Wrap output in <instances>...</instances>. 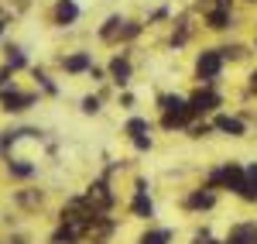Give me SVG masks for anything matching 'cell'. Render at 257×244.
<instances>
[{
  "instance_id": "obj_1",
  "label": "cell",
  "mask_w": 257,
  "mask_h": 244,
  "mask_svg": "<svg viewBox=\"0 0 257 244\" xmlns=\"http://www.w3.org/2000/svg\"><path fill=\"white\" fill-rule=\"evenodd\" d=\"M247 11L240 7V0H213L209 4V11H202L199 14V24H202V31L206 35H213V38H233L240 28L247 24Z\"/></svg>"
},
{
  "instance_id": "obj_2",
  "label": "cell",
  "mask_w": 257,
  "mask_h": 244,
  "mask_svg": "<svg viewBox=\"0 0 257 244\" xmlns=\"http://www.w3.org/2000/svg\"><path fill=\"white\" fill-rule=\"evenodd\" d=\"M226 72H230V65H226V59H223L216 41L196 45V52L189 59V83L192 86H223L226 83Z\"/></svg>"
},
{
  "instance_id": "obj_3",
  "label": "cell",
  "mask_w": 257,
  "mask_h": 244,
  "mask_svg": "<svg viewBox=\"0 0 257 244\" xmlns=\"http://www.w3.org/2000/svg\"><path fill=\"white\" fill-rule=\"evenodd\" d=\"M202 183H209L213 189H219L223 196L240 200L243 189H247V169H243L240 158H219V162L202 169Z\"/></svg>"
},
{
  "instance_id": "obj_4",
  "label": "cell",
  "mask_w": 257,
  "mask_h": 244,
  "mask_svg": "<svg viewBox=\"0 0 257 244\" xmlns=\"http://www.w3.org/2000/svg\"><path fill=\"white\" fill-rule=\"evenodd\" d=\"M127 217L138 220V224H155L158 220V203H155V193H151V179L144 172H131V189H127Z\"/></svg>"
},
{
  "instance_id": "obj_5",
  "label": "cell",
  "mask_w": 257,
  "mask_h": 244,
  "mask_svg": "<svg viewBox=\"0 0 257 244\" xmlns=\"http://www.w3.org/2000/svg\"><path fill=\"white\" fill-rule=\"evenodd\" d=\"M199 35H202L199 18L189 11V7H182V11H175L172 24L165 28V48L178 55V52H185V48H196V45H199Z\"/></svg>"
},
{
  "instance_id": "obj_6",
  "label": "cell",
  "mask_w": 257,
  "mask_h": 244,
  "mask_svg": "<svg viewBox=\"0 0 257 244\" xmlns=\"http://www.w3.org/2000/svg\"><path fill=\"white\" fill-rule=\"evenodd\" d=\"M41 93L35 86H24V83H14V86H7V90H0V114L4 117H11V121H24L35 107H41Z\"/></svg>"
},
{
  "instance_id": "obj_7",
  "label": "cell",
  "mask_w": 257,
  "mask_h": 244,
  "mask_svg": "<svg viewBox=\"0 0 257 244\" xmlns=\"http://www.w3.org/2000/svg\"><path fill=\"white\" fill-rule=\"evenodd\" d=\"M96 52L93 48H86V45H72V48H59L55 55H52V69L59 72V76H69V79H86V72L96 65Z\"/></svg>"
},
{
  "instance_id": "obj_8",
  "label": "cell",
  "mask_w": 257,
  "mask_h": 244,
  "mask_svg": "<svg viewBox=\"0 0 257 244\" xmlns=\"http://www.w3.org/2000/svg\"><path fill=\"white\" fill-rule=\"evenodd\" d=\"M82 196H86V203L96 210L99 217H113L120 206V193H117V179H106L103 172H96L89 183L79 189Z\"/></svg>"
},
{
  "instance_id": "obj_9",
  "label": "cell",
  "mask_w": 257,
  "mask_h": 244,
  "mask_svg": "<svg viewBox=\"0 0 257 244\" xmlns=\"http://www.w3.org/2000/svg\"><path fill=\"white\" fill-rule=\"evenodd\" d=\"M219 203H223V193L213 189L209 183H202V179L192 183L189 189H182V196H178V210L189 213V217H206V213L219 210Z\"/></svg>"
},
{
  "instance_id": "obj_10",
  "label": "cell",
  "mask_w": 257,
  "mask_h": 244,
  "mask_svg": "<svg viewBox=\"0 0 257 244\" xmlns=\"http://www.w3.org/2000/svg\"><path fill=\"white\" fill-rule=\"evenodd\" d=\"M106 76H110V86L113 90H134V79H138V48H113L106 55Z\"/></svg>"
},
{
  "instance_id": "obj_11",
  "label": "cell",
  "mask_w": 257,
  "mask_h": 244,
  "mask_svg": "<svg viewBox=\"0 0 257 244\" xmlns=\"http://www.w3.org/2000/svg\"><path fill=\"white\" fill-rule=\"evenodd\" d=\"M185 97H189V107H192L196 117H216L219 110L230 107L226 86H192Z\"/></svg>"
},
{
  "instance_id": "obj_12",
  "label": "cell",
  "mask_w": 257,
  "mask_h": 244,
  "mask_svg": "<svg viewBox=\"0 0 257 244\" xmlns=\"http://www.w3.org/2000/svg\"><path fill=\"white\" fill-rule=\"evenodd\" d=\"M11 206H14L18 213H24V217H38V213L48 210V189L38 186V183L14 186V189H11Z\"/></svg>"
},
{
  "instance_id": "obj_13",
  "label": "cell",
  "mask_w": 257,
  "mask_h": 244,
  "mask_svg": "<svg viewBox=\"0 0 257 244\" xmlns=\"http://www.w3.org/2000/svg\"><path fill=\"white\" fill-rule=\"evenodd\" d=\"M82 4L79 0H52L45 11V24L55 31H76V24L82 21Z\"/></svg>"
},
{
  "instance_id": "obj_14",
  "label": "cell",
  "mask_w": 257,
  "mask_h": 244,
  "mask_svg": "<svg viewBox=\"0 0 257 244\" xmlns=\"http://www.w3.org/2000/svg\"><path fill=\"white\" fill-rule=\"evenodd\" d=\"M209 121H213V131H216V138H230V141H247V138L254 134V127L247 124V117L240 114L237 107H233V110H230V107H226V110H219L216 117H209Z\"/></svg>"
},
{
  "instance_id": "obj_15",
  "label": "cell",
  "mask_w": 257,
  "mask_h": 244,
  "mask_svg": "<svg viewBox=\"0 0 257 244\" xmlns=\"http://www.w3.org/2000/svg\"><path fill=\"white\" fill-rule=\"evenodd\" d=\"M0 172H4L7 186H31L41 179V162L28 158V155H11V158H4Z\"/></svg>"
},
{
  "instance_id": "obj_16",
  "label": "cell",
  "mask_w": 257,
  "mask_h": 244,
  "mask_svg": "<svg viewBox=\"0 0 257 244\" xmlns=\"http://www.w3.org/2000/svg\"><path fill=\"white\" fill-rule=\"evenodd\" d=\"M28 79H31V86L41 93V100H62V93H65V86H62L59 72H55L48 62H31Z\"/></svg>"
},
{
  "instance_id": "obj_17",
  "label": "cell",
  "mask_w": 257,
  "mask_h": 244,
  "mask_svg": "<svg viewBox=\"0 0 257 244\" xmlns=\"http://www.w3.org/2000/svg\"><path fill=\"white\" fill-rule=\"evenodd\" d=\"M123 24H127V14L123 11H110V14H103L96 24V31H93V38H96V45H103V48H120V35H123Z\"/></svg>"
},
{
  "instance_id": "obj_18",
  "label": "cell",
  "mask_w": 257,
  "mask_h": 244,
  "mask_svg": "<svg viewBox=\"0 0 257 244\" xmlns=\"http://www.w3.org/2000/svg\"><path fill=\"white\" fill-rule=\"evenodd\" d=\"M0 65H7L14 76H28V69H31V52H28V45H21L18 38H7L0 45Z\"/></svg>"
},
{
  "instance_id": "obj_19",
  "label": "cell",
  "mask_w": 257,
  "mask_h": 244,
  "mask_svg": "<svg viewBox=\"0 0 257 244\" xmlns=\"http://www.w3.org/2000/svg\"><path fill=\"white\" fill-rule=\"evenodd\" d=\"M219 52H223V59H226V65L230 69H237V65H250L254 62V48H250V41L240 38V35H233V38H219Z\"/></svg>"
},
{
  "instance_id": "obj_20",
  "label": "cell",
  "mask_w": 257,
  "mask_h": 244,
  "mask_svg": "<svg viewBox=\"0 0 257 244\" xmlns=\"http://www.w3.org/2000/svg\"><path fill=\"white\" fill-rule=\"evenodd\" d=\"M144 134H158V127H155V117H148V114H123V121H120V138L131 144L144 138Z\"/></svg>"
},
{
  "instance_id": "obj_21",
  "label": "cell",
  "mask_w": 257,
  "mask_h": 244,
  "mask_svg": "<svg viewBox=\"0 0 257 244\" xmlns=\"http://www.w3.org/2000/svg\"><path fill=\"white\" fill-rule=\"evenodd\" d=\"M89 227L86 224H72V220H55V227L48 230L45 244H86Z\"/></svg>"
},
{
  "instance_id": "obj_22",
  "label": "cell",
  "mask_w": 257,
  "mask_h": 244,
  "mask_svg": "<svg viewBox=\"0 0 257 244\" xmlns=\"http://www.w3.org/2000/svg\"><path fill=\"white\" fill-rule=\"evenodd\" d=\"M141 18H144V24H148V31H161V28H168L172 18H175V4H172V0H161V4H155V7H148Z\"/></svg>"
},
{
  "instance_id": "obj_23",
  "label": "cell",
  "mask_w": 257,
  "mask_h": 244,
  "mask_svg": "<svg viewBox=\"0 0 257 244\" xmlns=\"http://www.w3.org/2000/svg\"><path fill=\"white\" fill-rule=\"evenodd\" d=\"M257 234V217H243V220H233L230 230L223 234V244H254Z\"/></svg>"
},
{
  "instance_id": "obj_24",
  "label": "cell",
  "mask_w": 257,
  "mask_h": 244,
  "mask_svg": "<svg viewBox=\"0 0 257 244\" xmlns=\"http://www.w3.org/2000/svg\"><path fill=\"white\" fill-rule=\"evenodd\" d=\"M134 244H175V227L158 224V220L155 224H144Z\"/></svg>"
},
{
  "instance_id": "obj_25",
  "label": "cell",
  "mask_w": 257,
  "mask_h": 244,
  "mask_svg": "<svg viewBox=\"0 0 257 244\" xmlns=\"http://www.w3.org/2000/svg\"><path fill=\"white\" fill-rule=\"evenodd\" d=\"M106 107L110 103L99 97V90H89V93H82L79 100H76V110H79V117H89V121H96L106 114Z\"/></svg>"
},
{
  "instance_id": "obj_26",
  "label": "cell",
  "mask_w": 257,
  "mask_h": 244,
  "mask_svg": "<svg viewBox=\"0 0 257 244\" xmlns=\"http://www.w3.org/2000/svg\"><path fill=\"white\" fill-rule=\"evenodd\" d=\"M189 107V97L178 93V90H158L155 93V114H165V110H182Z\"/></svg>"
},
{
  "instance_id": "obj_27",
  "label": "cell",
  "mask_w": 257,
  "mask_h": 244,
  "mask_svg": "<svg viewBox=\"0 0 257 244\" xmlns=\"http://www.w3.org/2000/svg\"><path fill=\"white\" fill-rule=\"evenodd\" d=\"M185 141H209V138H216V131H213V121L209 117H196V121L185 127V134H182Z\"/></svg>"
},
{
  "instance_id": "obj_28",
  "label": "cell",
  "mask_w": 257,
  "mask_h": 244,
  "mask_svg": "<svg viewBox=\"0 0 257 244\" xmlns=\"http://www.w3.org/2000/svg\"><path fill=\"white\" fill-rule=\"evenodd\" d=\"M243 169H247V189H243L240 203L243 206H257V158L254 162H243Z\"/></svg>"
},
{
  "instance_id": "obj_29",
  "label": "cell",
  "mask_w": 257,
  "mask_h": 244,
  "mask_svg": "<svg viewBox=\"0 0 257 244\" xmlns=\"http://www.w3.org/2000/svg\"><path fill=\"white\" fill-rule=\"evenodd\" d=\"M113 107H117L120 114H138L141 110V97L134 93V90H120L117 100H113Z\"/></svg>"
},
{
  "instance_id": "obj_30",
  "label": "cell",
  "mask_w": 257,
  "mask_h": 244,
  "mask_svg": "<svg viewBox=\"0 0 257 244\" xmlns=\"http://www.w3.org/2000/svg\"><path fill=\"white\" fill-rule=\"evenodd\" d=\"M243 103H257V59L243 72Z\"/></svg>"
},
{
  "instance_id": "obj_31",
  "label": "cell",
  "mask_w": 257,
  "mask_h": 244,
  "mask_svg": "<svg viewBox=\"0 0 257 244\" xmlns=\"http://www.w3.org/2000/svg\"><path fill=\"white\" fill-rule=\"evenodd\" d=\"M189 244H223V237H216L209 224H199L196 230L189 234Z\"/></svg>"
},
{
  "instance_id": "obj_32",
  "label": "cell",
  "mask_w": 257,
  "mask_h": 244,
  "mask_svg": "<svg viewBox=\"0 0 257 244\" xmlns=\"http://www.w3.org/2000/svg\"><path fill=\"white\" fill-rule=\"evenodd\" d=\"M86 83H89V90H99V86H106V83H110V76H106V65H103V62H96V65L86 72Z\"/></svg>"
},
{
  "instance_id": "obj_33",
  "label": "cell",
  "mask_w": 257,
  "mask_h": 244,
  "mask_svg": "<svg viewBox=\"0 0 257 244\" xmlns=\"http://www.w3.org/2000/svg\"><path fill=\"white\" fill-rule=\"evenodd\" d=\"M18 14H14V11H7V14H4V18H0V45H4V41L7 38H14V24H18Z\"/></svg>"
},
{
  "instance_id": "obj_34",
  "label": "cell",
  "mask_w": 257,
  "mask_h": 244,
  "mask_svg": "<svg viewBox=\"0 0 257 244\" xmlns=\"http://www.w3.org/2000/svg\"><path fill=\"white\" fill-rule=\"evenodd\" d=\"M18 83V76L7 69V65H0V90H7V86H14Z\"/></svg>"
},
{
  "instance_id": "obj_35",
  "label": "cell",
  "mask_w": 257,
  "mask_h": 244,
  "mask_svg": "<svg viewBox=\"0 0 257 244\" xmlns=\"http://www.w3.org/2000/svg\"><path fill=\"white\" fill-rule=\"evenodd\" d=\"M4 244H31V241H28V234H18V230H11V234L4 237Z\"/></svg>"
},
{
  "instance_id": "obj_36",
  "label": "cell",
  "mask_w": 257,
  "mask_h": 244,
  "mask_svg": "<svg viewBox=\"0 0 257 244\" xmlns=\"http://www.w3.org/2000/svg\"><path fill=\"white\" fill-rule=\"evenodd\" d=\"M240 7H243V11L250 14V11H257V0H240Z\"/></svg>"
},
{
  "instance_id": "obj_37",
  "label": "cell",
  "mask_w": 257,
  "mask_h": 244,
  "mask_svg": "<svg viewBox=\"0 0 257 244\" xmlns=\"http://www.w3.org/2000/svg\"><path fill=\"white\" fill-rule=\"evenodd\" d=\"M247 41H250V48H254V59H257V31H250V38H247Z\"/></svg>"
},
{
  "instance_id": "obj_38",
  "label": "cell",
  "mask_w": 257,
  "mask_h": 244,
  "mask_svg": "<svg viewBox=\"0 0 257 244\" xmlns=\"http://www.w3.org/2000/svg\"><path fill=\"white\" fill-rule=\"evenodd\" d=\"M7 11H11V7H7V0H0V18H4Z\"/></svg>"
},
{
  "instance_id": "obj_39",
  "label": "cell",
  "mask_w": 257,
  "mask_h": 244,
  "mask_svg": "<svg viewBox=\"0 0 257 244\" xmlns=\"http://www.w3.org/2000/svg\"><path fill=\"white\" fill-rule=\"evenodd\" d=\"M254 244H257V234H254Z\"/></svg>"
},
{
  "instance_id": "obj_40",
  "label": "cell",
  "mask_w": 257,
  "mask_h": 244,
  "mask_svg": "<svg viewBox=\"0 0 257 244\" xmlns=\"http://www.w3.org/2000/svg\"><path fill=\"white\" fill-rule=\"evenodd\" d=\"M0 169H4V162H0Z\"/></svg>"
}]
</instances>
